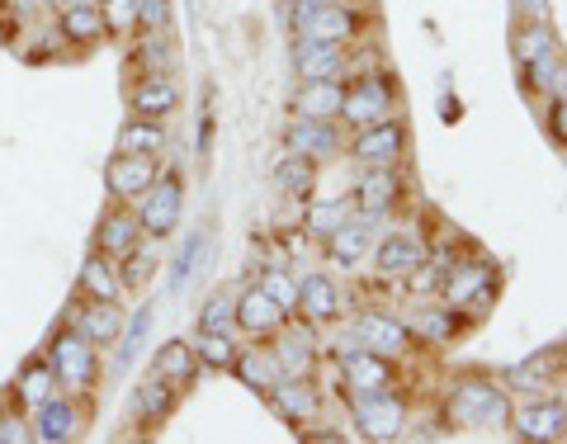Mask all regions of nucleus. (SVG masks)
Here are the masks:
<instances>
[{
    "instance_id": "nucleus-31",
    "label": "nucleus",
    "mask_w": 567,
    "mask_h": 444,
    "mask_svg": "<svg viewBox=\"0 0 567 444\" xmlns=\"http://www.w3.org/2000/svg\"><path fill=\"white\" fill-rule=\"evenodd\" d=\"M354 218V199H308V213H303V227L308 237L327 241L331 233H341V227Z\"/></svg>"
},
{
    "instance_id": "nucleus-16",
    "label": "nucleus",
    "mask_w": 567,
    "mask_h": 444,
    "mask_svg": "<svg viewBox=\"0 0 567 444\" xmlns=\"http://www.w3.org/2000/svg\"><path fill=\"white\" fill-rule=\"evenodd\" d=\"M379 223H383V218H360V223L350 218L341 233H331V237H327V260H331V265H341V270H360V260L374 251Z\"/></svg>"
},
{
    "instance_id": "nucleus-20",
    "label": "nucleus",
    "mask_w": 567,
    "mask_h": 444,
    "mask_svg": "<svg viewBox=\"0 0 567 444\" xmlns=\"http://www.w3.org/2000/svg\"><path fill=\"white\" fill-rule=\"evenodd\" d=\"M298 312L308 317V327H331L341 317V293H336V283L322 270L298 279Z\"/></svg>"
},
{
    "instance_id": "nucleus-29",
    "label": "nucleus",
    "mask_w": 567,
    "mask_h": 444,
    "mask_svg": "<svg viewBox=\"0 0 567 444\" xmlns=\"http://www.w3.org/2000/svg\"><path fill=\"white\" fill-rule=\"evenodd\" d=\"M275 185L289 194V199H312V189H317V162H308V156H298L284 147V156L275 162Z\"/></svg>"
},
{
    "instance_id": "nucleus-3",
    "label": "nucleus",
    "mask_w": 567,
    "mask_h": 444,
    "mask_svg": "<svg viewBox=\"0 0 567 444\" xmlns=\"http://www.w3.org/2000/svg\"><path fill=\"white\" fill-rule=\"evenodd\" d=\"M48 364H52V374H58V383L66 388V393H85V388L100 383V354L81 331H62L58 341H52Z\"/></svg>"
},
{
    "instance_id": "nucleus-7",
    "label": "nucleus",
    "mask_w": 567,
    "mask_h": 444,
    "mask_svg": "<svg viewBox=\"0 0 567 444\" xmlns=\"http://www.w3.org/2000/svg\"><path fill=\"white\" fill-rule=\"evenodd\" d=\"M393 114V81L374 71V76H360L354 85H346V104H341V118L350 128H369V123H379Z\"/></svg>"
},
{
    "instance_id": "nucleus-23",
    "label": "nucleus",
    "mask_w": 567,
    "mask_h": 444,
    "mask_svg": "<svg viewBox=\"0 0 567 444\" xmlns=\"http://www.w3.org/2000/svg\"><path fill=\"white\" fill-rule=\"evenodd\" d=\"M76 331H81L95 350H100V345H114L118 335H123V312H118V303H114V298H91V303L81 308V317H76Z\"/></svg>"
},
{
    "instance_id": "nucleus-34",
    "label": "nucleus",
    "mask_w": 567,
    "mask_h": 444,
    "mask_svg": "<svg viewBox=\"0 0 567 444\" xmlns=\"http://www.w3.org/2000/svg\"><path fill=\"white\" fill-rule=\"evenodd\" d=\"M62 39H71V43H95V39H104V14H100V6H62Z\"/></svg>"
},
{
    "instance_id": "nucleus-4",
    "label": "nucleus",
    "mask_w": 567,
    "mask_h": 444,
    "mask_svg": "<svg viewBox=\"0 0 567 444\" xmlns=\"http://www.w3.org/2000/svg\"><path fill=\"white\" fill-rule=\"evenodd\" d=\"M496 289H502V275H496V265H487V260L454 265L445 279V298L454 308H464L468 317H483L496 303Z\"/></svg>"
},
{
    "instance_id": "nucleus-32",
    "label": "nucleus",
    "mask_w": 567,
    "mask_h": 444,
    "mask_svg": "<svg viewBox=\"0 0 567 444\" xmlns=\"http://www.w3.org/2000/svg\"><path fill=\"white\" fill-rule=\"evenodd\" d=\"M171 406H175V388L171 383H162V379H147L133 393V402H128V416H137L142 425H162L166 416H171Z\"/></svg>"
},
{
    "instance_id": "nucleus-51",
    "label": "nucleus",
    "mask_w": 567,
    "mask_h": 444,
    "mask_svg": "<svg viewBox=\"0 0 567 444\" xmlns=\"http://www.w3.org/2000/svg\"><path fill=\"white\" fill-rule=\"evenodd\" d=\"M208 147H213V118L199 123V152H208Z\"/></svg>"
},
{
    "instance_id": "nucleus-53",
    "label": "nucleus",
    "mask_w": 567,
    "mask_h": 444,
    "mask_svg": "<svg viewBox=\"0 0 567 444\" xmlns=\"http://www.w3.org/2000/svg\"><path fill=\"white\" fill-rule=\"evenodd\" d=\"M43 6H52V10H58V6H66V0H43Z\"/></svg>"
},
{
    "instance_id": "nucleus-17",
    "label": "nucleus",
    "mask_w": 567,
    "mask_h": 444,
    "mask_svg": "<svg viewBox=\"0 0 567 444\" xmlns=\"http://www.w3.org/2000/svg\"><path fill=\"white\" fill-rule=\"evenodd\" d=\"M142 223H137V213L133 208H110L100 218V233H95V246H100V256H110V260H123L128 251H137L142 246Z\"/></svg>"
},
{
    "instance_id": "nucleus-13",
    "label": "nucleus",
    "mask_w": 567,
    "mask_h": 444,
    "mask_svg": "<svg viewBox=\"0 0 567 444\" xmlns=\"http://www.w3.org/2000/svg\"><path fill=\"white\" fill-rule=\"evenodd\" d=\"M270 406L293 425V431H308V425L322 416V388L312 379H279L275 393H270Z\"/></svg>"
},
{
    "instance_id": "nucleus-12",
    "label": "nucleus",
    "mask_w": 567,
    "mask_h": 444,
    "mask_svg": "<svg viewBox=\"0 0 567 444\" xmlns=\"http://www.w3.org/2000/svg\"><path fill=\"white\" fill-rule=\"evenodd\" d=\"M402 199V175L398 166H364L360 180H354V204H360L364 218H388Z\"/></svg>"
},
{
    "instance_id": "nucleus-50",
    "label": "nucleus",
    "mask_w": 567,
    "mask_h": 444,
    "mask_svg": "<svg viewBox=\"0 0 567 444\" xmlns=\"http://www.w3.org/2000/svg\"><path fill=\"white\" fill-rule=\"evenodd\" d=\"M520 14L525 20H548V0H520Z\"/></svg>"
},
{
    "instance_id": "nucleus-37",
    "label": "nucleus",
    "mask_w": 567,
    "mask_h": 444,
    "mask_svg": "<svg viewBox=\"0 0 567 444\" xmlns=\"http://www.w3.org/2000/svg\"><path fill=\"white\" fill-rule=\"evenodd\" d=\"M260 293H270L275 303L284 308V317H293L298 312V279L289 275V265H270V270H260V283H256Z\"/></svg>"
},
{
    "instance_id": "nucleus-21",
    "label": "nucleus",
    "mask_w": 567,
    "mask_h": 444,
    "mask_svg": "<svg viewBox=\"0 0 567 444\" xmlns=\"http://www.w3.org/2000/svg\"><path fill=\"white\" fill-rule=\"evenodd\" d=\"M270 354H275V364H279V379H312V354H317V345H312V331L308 327H293L289 331V322H284V335L275 341Z\"/></svg>"
},
{
    "instance_id": "nucleus-14",
    "label": "nucleus",
    "mask_w": 567,
    "mask_h": 444,
    "mask_svg": "<svg viewBox=\"0 0 567 444\" xmlns=\"http://www.w3.org/2000/svg\"><path fill=\"white\" fill-rule=\"evenodd\" d=\"M360 29H364V14L354 10L350 0H341V6L312 10L293 33L298 39H322V43H350V39H360Z\"/></svg>"
},
{
    "instance_id": "nucleus-18",
    "label": "nucleus",
    "mask_w": 567,
    "mask_h": 444,
    "mask_svg": "<svg viewBox=\"0 0 567 444\" xmlns=\"http://www.w3.org/2000/svg\"><path fill=\"white\" fill-rule=\"evenodd\" d=\"M425 260V246L412 233H388L374 241V270L383 279H406Z\"/></svg>"
},
{
    "instance_id": "nucleus-8",
    "label": "nucleus",
    "mask_w": 567,
    "mask_h": 444,
    "mask_svg": "<svg viewBox=\"0 0 567 444\" xmlns=\"http://www.w3.org/2000/svg\"><path fill=\"white\" fill-rule=\"evenodd\" d=\"M350 335H354V345L374 350L383 360H402V354L416 345V331L388 312H360V322L350 327Z\"/></svg>"
},
{
    "instance_id": "nucleus-6",
    "label": "nucleus",
    "mask_w": 567,
    "mask_h": 444,
    "mask_svg": "<svg viewBox=\"0 0 567 444\" xmlns=\"http://www.w3.org/2000/svg\"><path fill=\"white\" fill-rule=\"evenodd\" d=\"M181 208H185V185L175 175H156V185L142 194L137 204V223L147 237H171L175 223H181Z\"/></svg>"
},
{
    "instance_id": "nucleus-15",
    "label": "nucleus",
    "mask_w": 567,
    "mask_h": 444,
    "mask_svg": "<svg viewBox=\"0 0 567 444\" xmlns=\"http://www.w3.org/2000/svg\"><path fill=\"white\" fill-rule=\"evenodd\" d=\"M293 71H298V81H341V71H346V43L298 39L293 43Z\"/></svg>"
},
{
    "instance_id": "nucleus-11",
    "label": "nucleus",
    "mask_w": 567,
    "mask_h": 444,
    "mask_svg": "<svg viewBox=\"0 0 567 444\" xmlns=\"http://www.w3.org/2000/svg\"><path fill=\"white\" fill-rule=\"evenodd\" d=\"M336 374H341L346 393H369V388H393V360L364 350V345H350L336 354Z\"/></svg>"
},
{
    "instance_id": "nucleus-22",
    "label": "nucleus",
    "mask_w": 567,
    "mask_h": 444,
    "mask_svg": "<svg viewBox=\"0 0 567 444\" xmlns=\"http://www.w3.org/2000/svg\"><path fill=\"white\" fill-rule=\"evenodd\" d=\"M284 308L275 303L270 293H260V289H246L241 298H237V327L246 331V335H275V331H284Z\"/></svg>"
},
{
    "instance_id": "nucleus-49",
    "label": "nucleus",
    "mask_w": 567,
    "mask_h": 444,
    "mask_svg": "<svg viewBox=\"0 0 567 444\" xmlns=\"http://www.w3.org/2000/svg\"><path fill=\"white\" fill-rule=\"evenodd\" d=\"M24 440H29V425L24 421H14V416L0 421V444H24Z\"/></svg>"
},
{
    "instance_id": "nucleus-26",
    "label": "nucleus",
    "mask_w": 567,
    "mask_h": 444,
    "mask_svg": "<svg viewBox=\"0 0 567 444\" xmlns=\"http://www.w3.org/2000/svg\"><path fill=\"white\" fill-rule=\"evenodd\" d=\"M341 104H346L341 81H303V91L293 95V114L298 118H341Z\"/></svg>"
},
{
    "instance_id": "nucleus-45",
    "label": "nucleus",
    "mask_w": 567,
    "mask_h": 444,
    "mask_svg": "<svg viewBox=\"0 0 567 444\" xmlns=\"http://www.w3.org/2000/svg\"><path fill=\"white\" fill-rule=\"evenodd\" d=\"M104 29L110 33H133L137 29V0H100Z\"/></svg>"
},
{
    "instance_id": "nucleus-38",
    "label": "nucleus",
    "mask_w": 567,
    "mask_h": 444,
    "mask_svg": "<svg viewBox=\"0 0 567 444\" xmlns=\"http://www.w3.org/2000/svg\"><path fill=\"white\" fill-rule=\"evenodd\" d=\"M81 293L85 298H118V275L110 256H91L81 265Z\"/></svg>"
},
{
    "instance_id": "nucleus-47",
    "label": "nucleus",
    "mask_w": 567,
    "mask_h": 444,
    "mask_svg": "<svg viewBox=\"0 0 567 444\" xmlns=\"http://www.w3.org/2000/svg\"><path fill=\"white\" fill-rule=\"evenodd\" d=\"M199 256H204V237L181 241V251H175V260H171V289H185L189 270H194V260H199Z\"/></svg>"
},
{
    "instance_id": "nucleus-36",
    "label": "nucleus",
    "mask_w": 567,
    "mask_h": 444,
    "mask_svg": "<svg viewBox=\"0 0 567 444\" xmlns=\"http://www.w3.org/2000/svg\"><path fill=\"white\" fill-rule=\"evenodd\" d=\"M450 270H454V260H450V256H440L435 265H431V260H421L416 270L406 275V293H412V298H435V293H445Z\"/></svg>"
},
{
    "instance_id": "nucleus-2",
    "label": "nucleus",
    "mask_w": 567,
    "mask_h": 444,
    "mask_svg": "<svg viewBox=\"0 0 567 444\" xmlns=\"http://www.w3.org/2000/svg\"><path fill=\"white\" fill-rule=\"evenodd\" d=\"M350 416L360 440H402L406 435V402L388 388H369V393H350Z\"/></svg>"
},
{
    "instance_id": "nucleus-5",
    "label": "nucleus",
    "mask_w": 567,
    "mask_h": 444,
    "mask_svg": "<svg viewBox=\"0 0 567 444\" xmlns=\"http://www.w3.org/2000/svg\"><path fill=\"white\" fill-rule=\"evenodd\" d=\"M156 175H162V156H147V152H114V162L104 166V185H110V194L118 204H133L142 199Z\"/></svg>"
},
{
    "instance_id": "nucleus-43",
    "label": "nucleus",
    "mask_w": 567,
    "mask_h": 444,
    "mask_svg": "<svg viewBox=\"0 0 567 444\" xmlns=\"http://www.w3.org/2000/svg\"><path fill=\"white\" fill-rule=\"evenodd\" d=\"M233 322H237V298H233V293L208 298L204 312H199V331H227Z\"/></svg>"
},
{
    "instance_id": "nucleus-28",
    "label": "nucleus",
    "mask_w": 567,
    "mask_h": 444,
    "mask_svg": "<svg viewBox=\"0 0 567 444\" xmlns=\"http://www.w3.org/2000/svg\"><path fill=\"white\" fill-rule=\"evenodd\" d=\"M175 104H181V91H175V81L166 71H156V76L133 85V114H142V118H166Z\"/></svg>"
},
{
    "instance_id": "nucleus-25",
    "label": "nucleus",
    "mask_w": 567,
    "mask_h": 444,
    "mask_svg": "<svg viewBox=\"0 0 567 444\" xmlns=\"http://www.w3.org/2000/svg\"><path fill=\"white\" fill-rule=\"evenodd\" d=\"M152 379H162L171 388H189L194 379H199V354H194V345L166 341L162 350H156V360H152Z\"/></svg>"
},
{
    "instance_id": "nucleus-40",
    "label": "nucleus",
    "mask_w": 567,
    "mask_h": 444,
    "mask_svg": "<svg viewBox=\"0 0 567 444\" xmlns=\"http://www.w3.org/2000/svg\"><path fill=\"white\" fill-rule=\"evenodd\" d=\"M52 393H58V374H52V364H48V360L24 364V374H20V397H24L29 406H43Z\"/></svg>"
},
{
    "instance_id": "nucleus-24",
    "label": "nucleus",
    "mask_w": 567,
    "mask_h": 444,
    "mask_svg": "<svg viewBox=\"0 0 567 444\" xmlns=\"http://www.w3.org/2000/svg\"><path fill=\"white\" fill-rule=\"evenodd\" d=\"M520 85L525 95H567V66L558 62V48L520 62Z\"/></svg>"
},
{
    "instance_id": "nucleus-44",
    "label": "nucleus",
    "mask_w": 567,
    "mask_h": 444,
    "mask_svg": "<svg viewBox=\"0 0 567 444\" xmlns=\"http://www.w3.org/2000/svg\"><path fill=\"white\" fill-rule=\"evenodd\" d=\"M156 275V256L147 251V246H137V251L123 256V270H118V283H128V289H142Z\"/></svg>"
},
{
    "instance_id": "nucleus-35",
    "label": "nucleus",
    "mask_w": 567,
    "mask_h": 444,
    "mask_svg": "<svg viewBox=\"0 0 567 444\" xmlns=\"http://www.w3.org/2000/svg\"><path fill=\"white\" fill-rule=\"evenodd\" d=\"M118 152H147V156H162L166 152V128H162V118H142L128 123V128L118 133Z\"/></svg>"
},
{
    "instance_id": "nucleus-19",
    "label": "nucleus",
    "mask_w": 567,
    "mask_h": 444,
    "mask_svg": "<svg viewBox=\"0 0 567 444\" xmlns=\"http://www.w3.org/2000/svg\"><path fill=\"white\" fill-rule=\"evenodd\" d=\"M516 435L520 440H563L567 435V402H558V397L525 402L516 412Z\"/></svg>"
},
{
    "instance_id": "nucleus-42",
    "label": "nucleus",
    "mask_w": 567,
    "mask_h": 444,
    "mask_svg": "<svg viewBox=\"0 0 567 444\" xmlns=\"http://www.w3.org/2000/svg\"><path fill=\"white\" fill-rule=\"evenodd\" d=\"M147 331H152V308H137L133 312V327H123V354H118L123 369H128L137 354H142V345H147Z\"/></svg>"
},
{
    "instance_id": "nucleus-27",
    "label": "nucleus",
    "mask_w": 567,
    "mask_h": 444,
    "mask_svg": "<svg viewBox=\"0 0 567 444\" xmlns=\"http://www.w3.org/2000/svg\"><path fill=\"white\" fill-rule=\"evenodd\" d=\"M76 431H81V412H76V402L52 393V397L39 406V431H33V435L48 440V444H66V440H76Z\"/></svg>"
},
{
    "instance_id": "nucleus-52",
    "label": "nucleus",
    "mask_w": 567,
    "mask_h": 444,
    "mask_svg": "<svg viewBox=\"0 0 567 444\" xmlns=\"http://www.w3.org/2000/svg\"><path fill=\"white\" fill-rule=\"evenodd\" d=\"M66 6H100V0H66Z\"/></svg>"
},
{
    "instance_id": "nucleus-46",
    "label": "nucleus",
    "mask_w": 567,
    "mask_h": 444,
    "mask_svg": "<svg viewBox=\"0 0 567 444\" xmlns=\"http://www.w3.org/2000/svg\"><path fill=\"white\" fill-rule=\"evenodd\" d=\"M171 20H175V6H171V0H137V29L166 33Z\"/></svg>"
},
{
    "instance_id": "nucleus-33",
    "label": "nucleus",
    "mask_w": 567,
    "mask_h": 444,
    "mask_svg": "<svg viewBox=\"0 0 567 444\" xmlns=\"http://www.w3.org/2000/svg\"><path fill=\"white\" fill-rule=\"evenodd\" d=\"M464 322H468V317H458V308H425V312H416L406 327H412L421 341H454Z\"/></svg>"
},
{
    "instance_id": "nucleus-1",
    "label": "nucleus",
    "mask_w": 567,
    "mask_h": 444,
    "mask_svg": "<svg viewBox=\"0 0 567 444\" xmlns=\"http://www.w3.org/2000/svg\"><path fill=\"white\" fill-rule=\"evenodd\" d=\"M450 425L458 431H483V425H506L511 421V397L492 379H458L445 393Z\"/></svg>"
},
{
    "instance_id": "nucleus-10",
    "label": "nucleus",
    "mask_w": 567,
    "mask_h": 444,
    "mask_svg": "<svg viewBox=\"0 0 567 444\" xmlns=\"http://www.w3.org/2000/svg\"><path fill=\"white\" fill-rule=\"evenodd\" d=\"M284 147L322 166V162H336V156L346 152V137H341V128H331V118H298L293 114L289 133H284Z\"/></svg>"
},
{
    "instance_id": "nucleus-9",
    "label": "nucleus",
    "mask_w": 567,
    "mask_h": 444,
    "mask_svg": "<svg viewBox=\"0 0 567 444\" xmlns=\"http://www.w3.org/2000/svg\"><path fill=\"white\" fill-rule=\"evenodd\" d=\"M402 152H406L402 118H379V123H369V128H354V137H350V156L364 166H398Z\"/></svg>"
},
{
    "instance_id": "nucleus-41",
    "label": "nucleus",
    "mask_w": 567,
    "mask_h": 444,
    "mask_svg": "<svg viewBox=\"0 0 567 444\" xmlns=\"http://www.w3.org/2000/svg\"><path fill=\"white\" fill-rule=\"evenodd\" d=\"M548 48H558L554 43V29H548V20H525L516 29V62H529V58H539V52Z\"/></svg>"
},
{
    "instance_id": "nucleus-39",
    "label": "nucleus",
    "mask_w": 567,
    "mask_h": 444,
    "mask_svg": "<svg viewBox=\"0 0 567 444\" xmlns=\"http://www.w3.org/2000/svg\"><path fill=\"white\" fill-rule=\"evenodd\" d=\"M194 354H199V364L208 369H233L237 364V341L227 331H199V345H194Z\"/></svg>"
},
{
    "instance_id": "nucleus-30",
    "label": "nucleus",
    "mask_w": 567,
    "mask_h": 444,
    "mask_svg": "<svg viewBox=\"0 0 567 444\" xmlns=\"http://www.w3.org/2000/svg\"><path fill=\"white\" fill-rule=\"evenodd\" d=\"M233 374H237L246 388H251L256 397H270L275 383H279V364H275L270 350H241L237 364H233Z\"/></svg>"
},
{
    "instance_id": "nucleus-48",
    "label": "nucleus",
    "mask_w": 567,
    "mask_h": 444,
    "mask_svg": "<svg viewBox=\"0 0 567 444\" xmlns=\"http://www.w3.org/2000/svg\"><path fill=\"white\" fill-rule=\"evenodd\" d=\"M544 128L558 147H567V95H554V104H548V114H544Z\"/></svg>"
}]
</instances>
